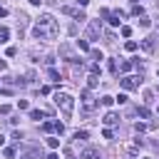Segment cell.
I'll return each mask as SVG.
<instances>
[{
	"label": "cell",
	"mask_w": 159,
	"mask_h": 159,
	"mask_svg": "<svg viewBox=\"0 0 159 159\" xmlns=\"http://www.w3.org/2000/svg\"><path fill=\"white\" fill-rule=\"evenodd\" d=\"M37 27H40V30L47 35V40L57 37V30H60V27H57V20H55L50 12H42V15L37 17Z\"/></svg>",
	"instance_id": "cell-1"
},
{
	"label": "cell",
	"mask_w": 159,
	"mask_h": 159,
	"mask_svg": "<svg viewBox=\"0 0 159 159\" xmlns=\"http://www.w3.org/2000/svg\"><path fill=\"white\" fill-rule=\"evenodd\" d=\"M55 104L65 112V117H70L72 109H75V99H72V94H67V92H55Z\"/></svg>",
	"instance_id": "cell-2"
},
{
	"label": "cell",
	"mask_w": 159,
	"mask_h": 159,
	"mask_svg": "<svg viewBox=\"0 0 159 159\" xmlns=\"http://www.w3.org/2000/svg\"><path fill=\"white\" fill-rule=\"evenodd\" d=\"M80 97H82V107H84V112H92V109L97 107V99L92 97V92H89V89H82V92H80Z\"/></svg>",
	"instance_id": "cell-3"
},
{
	"label": "cell",
	"mask_w": 159,
	"mask_h": 159,
	"mask_svg": "<svg viewBox=\"0 0 159 159\" xmlns=\"http://www.w3.org/2000/svg\"><path fill=\"white\" fill-rule=\"evenodd\" d=\"M139 77H134V75H127V77H122L119 80V84H122V89H137L139 87Z\"/></svg>",
	"instance_id": "cell-4"
},
{
	"label": "cell",
	"mask_w": 159,
	"mask_h": 159,
	"mask_svg": "<svg viewBox=\"0 0 159 159\" xmlns=\"http://www.w3.org/2000/svg\"><path fill=\"white\" fill-rule=\"evenodd\" d=\"M99 32H102L99 20H92V22H89V27H87V40H97V37H99Z\"/></svg>",
	"instance_id": "cell-5"
},
{
	"label": "cell",
	"mask_w": 159,
	"mask_h": 159,
	"mask_svg": "<svg viewBox=\"0 0 159 159\" xmlns=\"http://www.w3.org/2000/svg\"><path fill=\"white\" fill-rule=\"evenodd\" d=\"M60 55H62L65 60H70V62H75V65L80 62V57H75V52H72V47H70V45H62V47H60Z\"/></svg>",
	"instance_id": "cell-6"
},
{
	"label": "cell",
	"mask_w": 159,
	"mask_h": 159,
	"mask_svg": "<svg viewBox=\"0 0 159 159\" xmlns=\"http://www.w3.org/2000/svg\"><path fill=\"white\" fill-rule=\"evenodd\" d=\"M154 42H157V35H149V37H144V40H142V45H139V47H142L144 52H154Z\"/></svg>",
	"instance_id": "cell-7"
},
{
	"label": "cell",
	"mask_w": 159,
	"mask_h": 159,
	"mask_svg": "<svg viewBox=\"0 0 159 159\" xmlns=\"http://www.w3.org/2000/svg\"><path fill=\"white\" fill-rule=\"evenodd\" d=\"M62 12H65V15H72V17H75V20H80V22H82V20H87V17H84V12H82V10H75V7H62Z\"/></svg>",
	"instance_id": "cell-8"
},
{
	"label": "cell",
	"mask_w": 159,
	"mask_h": 159,
	"mask_svg": "<svg viewBox=\"0 0 159 159\" xmlns=\"http://www.w3.org/2000/svg\"><path fill=\"white\" fill-rule=\"evenodd\" d=\"M124 17H127V15H124L122 10H114V12H109V25H119Z\"/></svg>",
	"instance_id": "cell-9"
},
{
	"label": "cell",
	"mask_w": 159,
	"mask_h": 159,
	"mask_svg": "<svg viewBox=\"0 0 159 159\" xmlns=\"http://www.w3.org/2000/svg\"><path fill=\"white\" fill-rule=\"evenodd\" d=\"M102 122H104L107 127H112V124H117V122H119V114H117V112H107Z\"/></svg>",
	"instance_id": "cell-10"
},
{
	"label": "cell",
	"mask_w": 159,
	"mask_h": 159,
	"mask_svg": "<svg viewBox=\"0 0 159 159\" xmlns=\"http://www.w3.org/2000/svg\"><path fill=\"white\" fill-rule=\"evenodd\" d=\"M47 77H50L52 82H60V72H57V70H52V67L47 70Z\"/></svg>",
	"instance_id": "cell-11"
},
{
	"label": "cell",
	"mask_w": 159,
	"mask_h": 159,
	"mask_svg": "<svg viewBox=\"0 0 159 159\" xmlns=\"http://www.w3.org/2000/svg\"><path fill=\"white\" fill-rule=\"evenodd\" d=\"M87 84H89V87H97V84H99V75H89V77H87Z\"/></svg>",
	"instance_id": "cell-12"
},
{
	"label": "cell",
	"mask_w": 159,
	"mask_h": 159,
	"mask_svg": "<svg viewBox=\"0 0 159 159\" xmlns=\"http://www.w3.org/2000/svg\"><path fill=\"white\" fill-rule=\"evenodd\" d=\"M77 47H80L82 52H89V42H87V40H77Z\"/></svg>",
	"instance_id": "cell-13"
},
{
	"label": "cell",
	"mask_w": 159,
	"mask_h": 159,
	"mask_svg": "<svg viewBox=\"0 0 159 159\" xmlns=\"http://www.w3.org/2000/svg\"><path fill=\"white\" fill-rule=\"evenodd\" d=\"M30 119L40 122V119H42V112H40V109H30Z\"/></svg>",
	"instance_id": "cell-14"
},
{
	"label": "cell",
	"mask_w": 159,
	"mask_h": 159,
	"mask_svg": "<svg viewBox=\"0 0 159 159\" xmlns=\"http://www.w3.org/2000/svg\"><path fill=\"white\" fill-rule=\"evenodd\" d=\"M47 147H50V149H57V147H60V139H57V137H50V139H47Z\"/></svg>",
	"instance_id": "cell-15"
},
{
	"label": "cell",
	"mask_w": 159,
	"mask_h": 159,
	"mask_svg": "<svg viewBox=\"0 0 159 159\" xmlns=\"http://www.w3.org/2000/svg\"><path fill=\"white\" fill-rule=\"evenodd\" d=\"M2 154H5V159H15V149H12V147H5Z\"/></svg>",
	"instance_id": "cell-16"
},
{
	"label": "cell",
	"mask_w": 159,
	"mask_h": 159,
	"mask_svg": "<svg viewBox=\"0 0 159 159\" xmlns=\"http://www.w3.org/2000/svg\"><path fill=\"white\" fill-rule=\"evenodd\" d=\"M92 157H97V152H94V149H89V147H87V149H84V152H82V159H92Z\"/></svg>",
	"instance_id": "cell-17"
},
{
	"label": "cell",
	"mask_w": 159,
	"mask_h": 159,
	"mask_svg": "<svg viewBox=\"0 0 159 159\" xmlns=\"http://www.w3.org/2000/svg\"><path fill=\"white\" fill-rule=\"evenodd\" d=\"M7 37H10V30L7 27H0V42H7Z\"/></svg>",
	"instance_id": "cell-18"
},
{
	"label": "cell",
	"mask_w": 159,
	"mask_h": 159,
	"mask_svg": "<svg viewBox=\"0 0 159 159\" xmlns=\"http://www.w3.org/2000/svg\"><path fill=\"white\" fill-rule=\"evenodd\" d=\"M132 15H139V17H142V15H144L142 5H137V2H134V5H132Z\"/></svg>",
	"instance_id": "cell-19"
},
{
	"label": "cell",
	"mask_w": 159,
	"mask_h": 159,
	"mask_svg": "<svg viewBox=\"0 0 159 159\" xmlns=\"http://www.w3.org/2000/svg\"><path fill=\"white\" fill-rule=\"evenodd\" d=\"M89 57H92L94 62H99V60H102V52H99V50H89Z\"/></svg>",
	"instance_id": "cell-20"
},
{
	"label": "cell",
	"mask_w": 159,
	"mask_h": 159,
	"mask_svg": "<svg viewBox=\"0 0 159 159\" xmlns=\"http://www.w3.org/2000/svg\"><path fill=\"white\" fill-rule=\"evenodd\" d=\"M89 72H92V75H102V70H99V62H92V65H89Z\"/></svg>",
	"instance_id": "cell-21"
},
{
	"label": "cell",
	"mask_w": 159,
	"mask_h": 159,
	"mask_svg": "<svg viewBox=\"0 0 159 159\" xmlns=\"http://www.w3.org/2000/svg\"><path fill=\"white\" fill-rule=\"evenodd\" d=\"M99 102H102L104 107H112V102H114V97H109V94H104V97H102Z\"/></svg>",
	"instance_id": "cell-22"
},
{
	"label": "cell",
	"mask_w": 159,
	"mask_h": 159,
	"mask_svg": "<svg viewBox=\"0 0 159 159\" xmlns=\"http://www.w3.org/2000/svg\"><path fill=\"white\" fill-rule=\"evenodd\" d=\"M137 114H139V117H144V119H149V114H152V112H149L147 107H139V109H137Z\"/></svg>",
	"instance_id": "cell-23"
},
{
	"label": "cell",
	"mask_w": 159,
	"mask_h": 159,
	"mask_svg": "<svg viewBox=\"0 0 159 159\" xmlns=\"http://www.w3.org/2000/svg\"><path fill=\"white\" fill-rule=\"evenodd\" d=\"M55 127H57V122H45V124H42L45 132H55Z\"/></svg>",
	"instance_id": "cell-24"
},
{
	"label": "cell",
	"mask_w": 159,
	"mask_h": 159,
	"mask_svg": "<svg viewBox=\"0 0 159 159\" xmlns=\"http://www.w3.org/2000/svg\"><path fill=\"white\" fill-rule=\"evenodd\" d=\"M134 132H137V134L147 132V124H144V122H137V124H134Z\"/></svg>",
	"instance_id": "cell-25"
},
{
	"label": "cell",
	"mask_w": 159,
	"mask_h": 159,
	"mask_svg": "<svg viewBox=\"0 0 159 159\" xmlns=\"http://www.w3.org/2000/svg\"><path fill=\"white\" fill-rule=\"evenodd\" d=\"M87 137H89V134H87L84 129H82V132H75V139H77V142H84Z\"/></svg>",
	"instance_id": "cell-26"
},
{
	"label": "cell",
	"mask_w": 159,
	"mask_h": 159,
	"mask_svg": "<svg viewBox=\"0 0 159 159\" xmlns=\"http://www.w3.org/2000/svg\"><path fill=\"white\" fill-rule=\"evenodd\" d=\"M139 25H142V27H149V25H152V20H149L147 15H142V17H139Z\"/></svg>",
	"instance_id": "cell-27"
},
{
	"label": "cell",
	"mask_w": 159,
	"mask_h": 159,
	"mask_svg": "<svg viewBox=\"0 0 159 159\" xmlns=\"http://www.w3.org/2000/svg\"><path fill=\"white\" fill-rule=\"evenodd\" d=\"M132 70V62H119V72H129Z\"/></svg>",
	"instance_id": "cell-28"
},
{
	"label": "cell",
	"mask_w": 159,
	"mask_h": 159,
	"mask_svg": "<svg viewBox=\"0 0 159 159\" xmlns=\"http://www.w3.org/2000/svg\"><path fill=\"white\" fill-rule=\"evenodd\" d=\"M124 47H127V50H129V52H134V50H137V47H139V45H137V42H134V40H129V42H127V45H124Z\"/></svg>",
	"instance_id": "cell-29"
},
{
	"label": "cell",
	"mask_w": 159,
	"mask_h": 159,
	"mask_svg": "<svg viewBox=\"0 0 159 159\" xmlns=\"http://www.w3.org/2000/svg\"><path fill=\"white\" fill-rule=\"evenodd\" d=\"M122 35L129 37V35H132V27H129V25H122Z\"/></svg>",
	"instance_id": "cell-30"
},
{
	"label": "cell",
	"mask_w": 159,
	"mask_h": 159,
	"mask_svg": "<svg viewBox=\"0 0 159 159\" xmlns=\"http://www.w3.org/2000/svg\"><path fill=\"white\" fill-rule=\"evenodd\" d=\"M107 67H109V72H112V75H117V62H114V60H109V65H107Z\"/></svg>",
	"instance_id": "cell-31"
},
{
	"label": "cell",
	"mask_w": 159,
	"mask_h": 159,
	"mask_svg": "<svg viewBox=\"0 0 159 159\" xmlns=\"http://www.w3.org/2000/svg\"><path fill=\"white\" fill-rule=\"evenodd\" d=\"M17 109H27V99H17Z\"/></svg>",
	"instance_id": "cell-32"
},
{
	"label": "cell",
	"mask_w": 159,
	"mask_h": 159,
	"mask_svg": "<svg viewBox=\"0 0 159 159\" xmlns=\"http://www.w3.org/2000/svg\"><path fill=\"white\" fill-rule=\"evenodd\" d=\"M5 67H7V62H5V60H0V72H2Z\"/></svg>",
	"instance_id": "cell-33"
},
{
	"label": "cell",
	"mask_w": 159,
	"mask_h": 159,
	"mask_svg": "<svg viewBox=\"0 0 159 159\" xmlns=\"http://www.w3.org/2000/svg\"><path fill=\"white\" fill-rule=\"evenodd\" d=\"M87 2H89V0H77V5H82V7H84Z\"/></svg>",
	"instance_id": "cell-34"
},
{
	"label": "cell",
	"mask_w": 159,
	"mask_h": 159,
	"mask_svg": "<svg viewBox=\"0 0 159 159\" xmlns=\"http://www.w3.org/2000/svg\"><path fill=\"white\" fill-rule=\"evenodd\" d=\"M5 15H7V10H5V7H0V17H5Z\"/></svg>",
	"instance_id": "cell-35"
},
{
	"label": "cell",
	"mask_w": 159,
	"mask_h": 159,
	"mask_svg": "<svg viewBox=\"0 0 159 159\" xmlns=\"http://www.w3.org/2000/svg\"><path fill=\"white\" fill-rule=\"evenodd\" d=\"M45 159H57V154H47V157H45Z\"/></svg>",
	"instance_id": "cell-36"
},
{
	"label": "cell",
	"mask_w": 159,
	"mask_h": 159,
	"mask_svg": "<svg viewBox=\"0 0 159 159\" xmlns=\"http://www.w3.org/2000/svg\"><path fill=\"white\" fill-rule=\"evenodd\" d=\"M30 2H32V5H40V0H30Z\"/></svg>",
	"instance_id": "cell-37"
},
{
	"label": "cell",
	"mask_w": 159,
	"mask_h": 159,
	"mask_svg": "<svg viewBox=\"0 0 159 159\" xmlns=\"http://www.w3.org/2000/svg\"><path fill=\"white\" fill-rule=\"evenodd\" d=\"M2 144H5V139H2V134H0V147H2Z\"/></svg>",
	"instance_id": "cell-38"
},
{
	"label": "cell",
	"mask_w": 159,
	"mask_h": 159,
	"mask_svg": "<svg viewBox=\"0 0 159 159\" xmlns=\"http://www.w3.org/2000/svg\"><path fill=\"white\" fill-rule=\"evenodd\" d=\"M70 159H75V157H70Z\"/></svg>",
	"instance_id": "cell-39"
},
{
	"label": "cell",
	"mask_w": 159,
	"mask_h": 159,
	"mask_svg": "<svg viewBox=\"0 0 159 159\" xmlns=\"http://www.w3.org/2000/svg\"><path fill=\"white\" fill-rule=\"evenodd\" d=\"M157 144H159V139H157Z\"/></svg>",
	"instance_id": "cell-40"
},
{
	"label": "cell",
	"mask_w": 159,
	"mask_h": 159,
	"mask_svg": "<svg viewBox=\"0 0 159 159\" xmlns=\"http://www.w3.org/2000/svg\"><path fill=\"white\" fill-rule=\"evenodd\" d=\"M157 112H159V109H157Z\"/></svg>",
	"instance_id": "cell-41"
}]
</instances>
